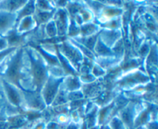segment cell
I'll return each instance as SVG.
<instances>
[{"mask_svg":"<svg viewBox=\"0 0 158 129\" xmlns=\"http://www.w3.org/2000/svg\"><path fill=\"white\" fill-rule=\"evenodd\" d=\"M12 23V17L7 11L0 10V34L8 31Z\"/></svg>","mask_w":158,"mask_h":129,"instance_id":"6da1fadb","label":"cell"},{"mask_svg":"<svg viewBox=\"0 0 158 129\" xmlns=\"http://www.w3.org/2000/svg\"><path fill=\"white\" fill-rule=\"evenodd\" d=\"M3 86H4V90L6 91V94L8 96V98L10 101L11 103L14 104L15 105H19L20 101V97L19 93L17 92L13 88L12 85H10L7 82H3Z\"/></svg>","mask_w":158,"mask_h":129,"instance_id":"7a4b0ae2","label":"cell"},{"mask_svg":"<svg viewBox=\"0 0 158 129\" xmlns=\"http://www.w3.org/2000/svg\"><path fill=\"white\" fill-rule=\"evenodd\" d=\"M58 80H49L44 89V97L48 102H50L54 98L58 88Z\"/></svg>","mask_w":158,"mask_h":129,"instance_id":"3957f363","label":"cell"},{"mask_svg":"<svg viewBox=\"0 0 158 129\" xmlns=\"http://www.w3.org/2000/svg\"><path fill=\"white\" fill-rule=\"evenodd\" d=\"M106 125L110 129H127L119 117L114 118Z\"/></svg>","mask_w":158,"mask_h":129,"instance_id":"277c9868","label":"cell"},{"mask_svg":"<svg viewBox=\"0 0 158 129\" xmlns=\"http://www.w3.org/2000/svg\"><path fill=\"white\" fill-rule=\"evenodd\" d=\"M81 124L79 123V122H72L66 125L65 129H80V127H81Z\"/></svg>","mask_w":158,"mask_h":129,"instance_id":"5b68a950","label":"cell"},{"mask_svg":"<svg viewBox=\"0 0 158 129\" xmlns=\"http://www.w3.org/2000/svg\"><path fill=\"white\" fill-rule=\"evenodd\" d=\"M143 126H144L147 129H157V122H154V121L148 122V123L145 124Z\"/></svg>","mask_w":158,"mask_h":129,"instance_id":"8992f818","label":"cell"},{"mask_svg":"<svg viewBox=\"0 0 158 129\" xmlns=\"http://www.w3.org/2000/svg\"><path fill=\"white\" fill-rule=\"evenodd\" d=\"M60 125L56 122H49L46 126V129H59Z\"/></svg>","mask_w":158,"mask_h":129,"instance_id":"52a82bcc","label":"cell"},{"mask_svg":"<svg viewBox=\"0 0 158 129\" xmlns=\"http://www.w3.org/2000/svg\"><path fill=\"white\" fill-rule=\"evenodd\" d=\"M46 124L44 123V122H39L38 124L34 125L32 129H46Z\"/></svg>","mask_w":158,"mask_h":129,"instance_id":"ba28073f","label":"cell"},{"mask_svg":"<svg viewBox=\"0 0 158 129\" xmlns=\"http://www.w3.org/2000/svg\"><path fill=\"white\" fill-rule=\"evenodd\" d=\"M135 129H147V128H145V127L143 125V126H140V127H138V128H137Z\"/></svg>","mask_w":158,"mask_h":129,"instance_id":"9c48e42d","label":"cell"}]
</instances>
